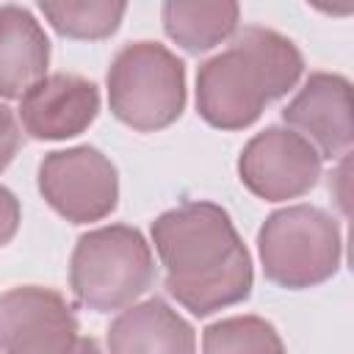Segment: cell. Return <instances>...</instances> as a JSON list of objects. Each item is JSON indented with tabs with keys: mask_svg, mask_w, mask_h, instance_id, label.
<instances>
[{
	"mask_svg": "<svg viewBox=\"0 0 354 354\" xmlns=\"http://www.w3.org/2000/svg\"><path fill=\"white\" fill-rule=\"evenodd\" d=\"M152 243L166 268V290L205 318L252 293V257L216 202H183L152 221Z\"/></svg>",
	"mask_w": 354,
	"mask_h": 354,
	"instance_id": "6da1fadb",
	"label": "cell"
},
{
	"mask_svg": "<svg viewBox=\"0 0 354 354\" xmlns=\"http://www.w3.org/2000/svg\"><path fill=\"white\" fill-rule=\"evenodd\" d=\"M299 47L263 25H246L218 55L196 69V111L218 130H243L301 77Z\"/></svg>",
	"mask_w": 354,
	"mask_h": 354,
	"instance_id": "7a4b0ae2",
	"label": "cell"
},
{
	"mask_svg": "<svg viewBox=\"0 0 354 354\" xmlns=\"http://www.w3.org/2000/svg\"><path fill=\"white\" fill-rule=\"evenodd\" d=\"M155 282L147 238L127 224H108L77 238L69 257V288L94 313L130 307Z\"/></svg>",
	"mask_w": 354,
	"mask_h": 354,
	"instance_id": "3957f363",
	"label": "cell"
},
{
	"mask_svg": "<svg viewBox=\"0 0 354 354\" xmlns=\"http://www.w3.org/2000/svg\"><path fill=\"white\" fill-rule=\"evenodd\" d=\"M105 83L111 113L138 133L163 130L185 111V64L158 41L124 44Z\"/></svg>",
	"mask_w": 354,
	"mask_h": 354,
	"instance_id": "277c9868",
	"label": "cell"
},
{
	"mask_svg": "<svg viewBox=\"0 0 354 354\" xmlns=\"http://www.w3.org/2000/svg\"><path fill=\"white\" fill-rule=\"evenodd\" d=\"M257 252L266 279L288 290L315 288L340 268L343 241L337 221L315 205L274 210L260 232Z\"/></svg>",
	"mask_w": 354,
	"mask_h": 354,
	"instance_id": "5b68a950",
	"label": "cell"
},
{
	"mask_svg": "<svg viewBox=\"0 0 354 354\" xmlns=\"http://www.w3.org/2000/svg\"><path fill=\"white\" fill-rule=\"evenodd\" d=\"M39 194L72 224L100 221L116 210V166L88 144L47 152L39 163Z\"/></svg>",
	"mask_w": 354,
	"mask_h": 354,
	"instance_id": "8992f818",
	"label": "cell"
},
{
	"mask_svg": "<svg viewBox=\"0 0 354 354\" xmlns=\"http://www.w3.org/2000/svg\"><path fill=\"white\" fill-rule=\"evenodd\" d=\"M80 324L69 301L39 285L0 293V354H75Z\"/></svg>",
	"mask_w": 354,
	"mask_h": 354,
	"instance_id": "52a82bcc",
	"label": "cell"
},
{
	"mask_svg": "<svg viewBox=\"0 0 354 354\" xmlns=\"http://www.w3.org/2000/svg\"><path fill=\"white\" fill-rule=\"evenodd\" d=\"M241 183L266 202L299 199L321 177V155L288 127H266L252 136L238 158Z\"/></svg>",
	"mask_w": 354,
	"mask_h": 354,
	"instance_id": "ba28073f",
	"label": "cell"
},
{
	"mask_svg": "<svg viewBox=\"0 0 354 354\" xmlns=\"http://www.w3.org/2000/svg\"><path fill=\"white\" fill-rule=\"evenodd\" d=\"M282 122L329 160L351 149V83L335 72H313L285 105Z\"/></svg>",
	"mask_w": 354,
	"mask_h": 354,
	"instance_id": "9c48e42d",
	"label": "cell"
},
{
	"mask_svg": "<svg viewBox=\"0 0 354 354\" xmlns=\"http://www.w3.org/2000/svg\"><path fill=\"white\" fill-rule=\"evenodd\" d=\"M100 113V88L72 72H55L30 86L19 100L22 130L39 141H64L88 130Z\"/></svg>",
	"mask_w": 354,
	"mask_h": 354,
	"instance_id": "30bf717a",
	"label": "cell"
},
{
	"mask_svg": "<svg viewBox=\"0 0 354 354\" xmlns=\"http://www.w3.org/2000/svg\"><path fill=\"white\" fill-rule=\"evenodd\" d=\"M105 340L108 354H196L194 326L158 296L124 307Z\"/></svg>",
	"mask_w": 354,
	"mask_h": 354,
	"instance_id": "8fae6325",
	"label": "cell"
},
{
	"mask_svg": "<svg viewBox=\"0 0 354 354\" xmlns=\"http://www.w3.org/2000/svg\"><path fill=\"white\" fill-rule=\"evenodd\" d=\"M50 39L36 17L22 6H0V97L22 94L47 77Z\"/></svg>",
	"mask_w": 354,
	"mask_h": 354,
	"instance_id": "7c38bea8",
	"label": "cell"
},
{
	"mask_svg": "<svg viewBox=\"0 0 354 354\" xmlns=\"http://www.w3.org/2000/svg\"><path fill=\"white\" fill-rule=\"evenodd\" d=\"M166 36L180 44L185 53H205L224 39H232L238 30L241 8L232 0H213V3H185L169 0L160 8Z\"/></svg>",
	"mask_w": 354,
	"mask_h": 354,
	"instance_id": "4fadbf2b",
	"label": "cell"
},
{
	"mask_svg": "<svg viewBox=\"0 0 354 354\" xmlns=\"http://www.w3.org/2000/svg\"><path fill=\"white\" fill-rule=\"evenodd\" d=\"M39 8L61 36L80 41L108 39L119 30L127 11V6L116 0H44Z\"/></svg>",
	"mask_w": 354,
	"mask_h": 354,
	"instance_id": "5bb4252c",
	"label": "cell"
},
{
	"mask_svg": "<svg viewBox=\"0 0 354 354\" xmlns=\"http://www.w3.org/2000/svg\"><path fill=\"white\" fill-rule=\"evenodd\" d=\"M202 354H285V343L271 321L260 315H232L202 332Z\"/></svg>",
	"mask_w": 354,
	"mask_h": 354,
	"instance_id": "9a60e30c",
	"label": "cell"
},
{
	"mask_svg": "<svg viewBox=\"0 0 354 354\" xmlns=\"http://www.w3.org/2000/svg\"><path fill=\"white\" fill-rule=\"evenodd\" d=\"M22 144V133L17 124V116L11 113L8 105L0 102V171L14 160V155L19 152Z\"/></svg>",
	"mask_w": 354,
	"mask_h": 354,
	"instance_id": "2e32d148",
	"label": "cell"
},
{
	"mask_svg": "<svg viewBox=\"0 0 354 354\" xmlns=\"http://www.w3.org/2000/svg\"><path fill=\"white\" fill-rule=\"evenodd\" d=\"M19 218H22L19 199H17L6 185H0V246H6V243L17 235Z\"/></svg>",
	"mask_w": 354,
	"mask_h": 354,
	"instance_id": "e0dca14e",
	"label": "cell"
},
{
	"mask_svg": "<svg viewBox=\"0 0 354 354\" xmlns=\"http://www.w3.org/2000/svg\"><path fill=\"white\" fill-rule=\"evenodd\" d=\"M75 354H102L100 351V346H97V340L94 337H80V343H77V351Z\"/></svg>",
	"mask_w": 354,
	"mask_h": 354,
	"instance_id": "ac0fdd59",
	"label": "cell"
}]
</instances>
